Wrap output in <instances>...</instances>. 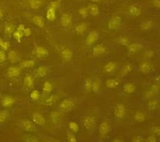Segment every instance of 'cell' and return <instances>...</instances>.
<instances>
[{
	"label": "cell",
	"instance_id": "6da1fadb",
	"mask_svg": "<svg viewBox=\"0 0 160 142\" xmlns=\"http://www.w3.org/2000/svg\"><path fill=\"white\" fill-rule=\"evenodd\" d=\"M74 106V102L72 98H65L61 101V103L58 106V110L62 112L69 111L72 110Z\"/></svg>",
	"mask_w": 160,
	"mask_h": 142
},
{
	"label": "cell",
	"instance_id": "7a4b0ae2",
	"mask_svg": "<svg viewBox=\"0 0 160 142\" xmlns=\"http://www.w3.org/2000/svg\"><path fill=\"white\" fill-rule=\"evenodd\" d=\"M99 37H100V35H99L98 32L96 30H94V31L90 32L88 33V35L87 36L86 40H85V44L87 46H92L99 40Z\"/></svg>",
	"mask_w": 160,
	"mask_h": 142
},
{
	"label": "cell",
	"instance_id": "3957f363",
	"mask_svg": "<svg viewBox=\"0 0 160 142\" xmlns=\"http://www.w3.org/2000/svg\"><path fill=\"white\" fill-rule=\"evenodd\" d=\"M121 23H122L121 18L118 16H114L109 19L108 28L110 30H117L119 28H121Z\"/></svg>",
	"mask_w": 160,
	"mask_h": 142
},
{
	"label": "cell",
	"instance_id": "277c9868",
	"mask_svg": "<svg viewBox=\"0 0 160 142\" xmlns=\"http://www.w3.org/2000/svg\"><path fill=\"white\" fill-rule=\"evenodd\" d=\"M81 123H82L84 129H86L88 130H91L94 126L95 120L94 118L92 117L91 116H86L81 119Z\"/></svg>",
	"mask_w": 160,
	"mask_h": 142
},
{
	"label": "cell",
	"instance_id": "5b68a950",
	"mask_svg": "<svg viewBox=\"0 0 160 142\" xmlns=\"http://www.w3.org/2000/svg\"><path fill=\"white\" fill-rule=\"evenodd\" d=\"M127 112V108L122 103H118L114 107V115L118 119H123L126 116Z\"/></svg>",
	"mask_w": 160,
	"mask_h": 142
},
{
	"label": "cell",
	"instance_id": "8992f818",
	"mask_svg": "<svg viewBox=\"0 0 160 142\" xmlns=\"http://www.w3.org/2000/svg\"><path fill=\"white\" fill-rule=\"evenodd\" d=\"M19 123L23 130L27 132H34L36 130V126H34V124L28 119H22Z\"/></svg>",
	"mask_w": 160,
	"mask_h": 142
},
{
	"label": "cell",
	"instance_id": "52a82bcc",
	"mask_svg": "<svg viewBox=\"0 0 160 142\" xmlns=\"http://www.w3.org/2000/svg\"><path fill=\"white\" fill-rule=\"evenodd\" d=\"M32 120L34 124H36L39 126H44L46 124V119L42 114L38 112H34L32 114Z\"/></svg>",
	"mask_w": 160,
	"mask_h": 142
},
{
	"label": "cell",
	"instance_id": "ba28073f",
	"mask_svg": "<svg viewBox=\"0 0 160 142\" xmlns=\"http://www.w3.org/2000/svg\"><path fill=\"white\" fill-rule=\"evenodd\" d=\"M109 130H110V123L109 121H103L98 128V135L101 137H104L105 135H108Z\"/></svg>",
	"mask_w": 160,
	"mask_h": 142
},
{
	"label": "cell",
	"instance_id": "9c48e42d",
	"mask_svg": "<svg viewBox=\"0 0 160 142\" xmlns=\"http://www.w3.org/2000/svg\"><path fill=\"white\" fill-rule=\"evenodd\" d=\"M72 20H73L72 15L68 13H64L60 17V25L63 28H68L71 24Z\"/></svg>",
	"mask_w": 160,
	"mask_h": 142
},
{
	"label": "cell",
	"instance_id": "30bf717a",
	"mask_svg": "<svg viewBox=\"0 0 160 142\" xmlns=\"http://www.w3.org/2000/svg\"><path fill=\"white\" fill-rule=\"evenodd\" d=\"M34 54L39 59H46L49 56V50L46 49L44 47H36L34 50Z\"/></svg>",
	"mask_w": 160,
	"mask_h": 142
},
{
	"label": "cell",
	"instance_id": "8fae6325",
	"mask_svg": "<svg viewBox=\"0 0 160 142\" xmlns=\"http://www.w3.org/2000/svg\"><path fill=\"white\" fill-rule=\"evenodd\" d=\"M21 73V68L19 67H10L7 71L8 78H15L18 77Z\"/></svg>",
	"mask_w": 160,
	"mask_h": 142
},
{
	"label": "cell",
	"instance_id": "7c38bea8",
	"mask_svg": "<svg viewBox=\"0 0 160 142\" xmlns=\"http://www.w3.org/2000/svg\"><path fill=\"white\" fill-rule=\"evenodd\" d=\"M60 54H61V57L65 61H69L73 56V52L72 49L68 48V47L63 48L60 51Z\"/></svg>",
	"mask_w": 160,
	"mask_h": 142
},
{
	"label": "cell",
	"instance_id": "4fadbf2b",
	"mask_svg": "<svg viewBox=\"0 0 160 142\" xmlns=\"http://www.w3.org/2000/svg\"><path fill=\"white\" fill-rule=\"evenodd\" d=\"M1 103H2V106L4 108H9L14 105L15 100L11 96H6L2 99Z\"/></svg>",
	"mask_w": 160,
	"mask_h": 142
},
{
	"label": "cell",
	"instance_id": "5bb4252c",
	"mask_svg": "<svg viewBox=\"0 0 160 142\" xmlns=\"http://www.w3.org/2000/svg\"><path fill=\"white\" fill-rule=\"evenodd\" d=\"M106 52V48L103 45H96L93 48V56L94 57H100Z\"/></svg>",
	"mask_w": 160,
	"mask_h": 142
},
{
	"label": "cell",
	"instance_id": "9a60e30c",
	"mask_svg": "<svg viewBox=\"0 0 160 142\" xmlns=\"http://www.w3.org/2000/svg\"><path fill=\"white\" fill-rule=\"evenodd\" d=\"M49 74V68L46 66H40L35 71V76L38 77L44 78Z\"/></svg>",
	"mask_w": 160,
	"mask_h": 142
},
{
	"label": "cell",
	"instance_id": "2e32d148",
	"mask_svg": "<svg viewBox=\"0 0 160 142\" xmlns=\"http://www.w3.org/2000/svg\"><path fill=\"white\" fill-rule=\"evenodd\" d=\"M32 22L37 26L38 28H40V29H43L45 25V21H44V18L42 16H39V15H35L32 18Z\"/></svg>",
	"mask_w": 160,
	"mask_h": 142
},
{
	"label": "cell",
	"instance_id": "e0dca14e",
	"mask_svg": "<svg viewBox=\"0 0 160 142\" xmlns=\"http://www.w3.org/2000/svg\"><path fill=\"white\" fill-rule=\"evenodd\" d=\"M129 13L133 18H137L141 15L142 10L141 7H139L137 5H130L129 7Z\"/></svg>",
	"mask_w": 160,
	"mask_h": 142
},
{
	"label": "cell",
	"instance_id": "ac0fdd59",
	"mask_svg": "<svg viewBox=\"0 0 160 142\" xmlns=\"http://www.w3.org/2000/svg\"><path fill=\"white\" fill-rule=\"evenodd\" d=\"M140 70H141V71H142L144 74L150 73L151 71H153V64L151 63L150 62H145V63H144L141 65Z\"/></svg>",
	"mask_w": 160,
	"mask_h": 142
},
{
	"label": "cell",
	"instance_id": "d6986e66",
	"mask_svg": "<svg viewBox=\"0 0 160 142\" xmlns=\"http://www.w3.org/2000/svg\"><path fill=\"white\" fill-rule=\"evenodd\" d=\"M133 119H134V121H136V122H138V123H143L146 120L145 114L142 111L138 110L133 114Z\"/></svg>",
	"mask_w": 160,
	"mask_h": 142
},
{
	"label": "cell",
	"instance_id": "ffe728a7",
	"mask_svg": "<svg viewBox=\"0 0 160 142\" xmlns=\"http://www.w3.org/2000/svg\"><path fill=\"white\" fill-rule=\"evenodd\" d=\"M23 85L26 88H32L34 85V79L32 75L30 74H28L24 77V79H23Z\"/></svg>",
	"mask_w": 160,
	"mask_h": 142
},
{
	"label": "cell",
	"instance_id": "44dd1931",
	"mask_svg": "<svg viewBox=\"0 0 160 142\" xmlns=\"http://www.w3.org/2000/svg\"><path fill=\"white\" fill-rule=\"evenodd\" d=\"M8 59L9 60L10 63H16L20 61V57L18 53L15 51H10L8 54Z\"/></svg>",
	"mask_w": 160,
	"mask_h": 142
},
{
	"label": "cell",
	"instance_id": "7402d4cb",
	"mask_svg": "<svg viewBox=\"0 0 160 142\" xmlns=\"http://www.w3.org/2000/svg\"><path fill=\"white\" fill-rule=\"evenodd\" d=\"M105 85L109 89H115L119 85V82L117 79L110 78L106 81Z\"/></svg>",
	"mask_w": 160,
	"mask_h": 142
},
{
	"label": "cell",
	"instance_id": "603a6c76",
	"mask_svg": "<svg viewBox=\"0 0 160 142\" xmlns=\"http://www.w3.org/2000/svg\"><path fill=\"white\" fill-rule=\"evenodd\" d=\"M46 18L49 22H53L56 19V10L49 7L47 12H46Z\"/></svg>",
	"mask_w": 160,
	"mask_h": 142
},
{
	"label": "cell",
	"instance_id": "cb8c5ba5",
	"mask_svg": "<svg viewBox=\"0 0 160 142\" xmlns=\"http://www.w3.org/2000/svg\"><path fill=\"white\" fill-rule=\"evenodd\" d=\"M141 49V45L138 43H133V44H129L128 46V52L130 55L137 53L139 50Z\"/></svg>",
	"mask_w": 160,
	"mask_h": 142
},
{
	"label": "cell",
	"instance_id": "d4e9b609",
	"mask_svg": "<svg viewBox=\"0 0 160 142\" xmlns=\"http://www.w3.org/2000/svg\"><path fill=\"white\" fill-rule=\"evenodd\" d=\"M83 89L85 93H90L92 90V80L90 78H87L84 80L83 85Z\"/></svg>",
	"mask_w": 160,
	"mask_h": 142
},
{
	"label": "cell",
	"instance_id": "484cf974",
	"mask_svg": "<svg viewBox=\"0 0 160 142\" xmlns=\"http://www.w3.org/2000/svg\"><path fill=\"white\" fill-rule=\"evenodd\" d=\"M124 91L128 94H133L136 91V86L133 83H131V82L125 83L124 85Z\"/></svg>",
	"mask_w": 160,
	"mask_h": 142
},
{
	"label": "cell",
	"instance_id": "4316f807",
	"mask_svg": "<svg viewBox=\"0 0 160 142\" xmlns=\"http://www.w3.org/2000/svg\"><path fill=\"white\" fill-rule=\"evenodd\" d=\"M117 68V64L114 62H109L103 67V70L105 72L111 73L113 71H114Z\"/></svg>",
	"mask_w": 160,
	"mask_h": 142
},
{
	"label": "cell",
	"instance_id": "83f0119b",
	"mask_svg": "<svg viewBox=\"0 0 160 142\" xmlns=\"http://www.w3.org/2000/svg\"><path fill=\"white\" fill-rule=\"evenodd\" d=\"M88 12H89V14L92 15V16H98L99 14V7H98V5L96 4H91L88 7Z\"/></svg>",
	"mask_w": 160,
	"mask_h": 142
},
{
	"label": "cell",
	"instance_id": "f1b7e54d",
	"mask_svg": "<svg viewBox=\"0 0 160 142\" xmlns=\"http://www.w3.org/2000/svg\"><path fill=\"white\" fill-rule=\"evenodd\" d=\"M34 65H35V61L34 60H25V61L22 62L18 67L20 68H31Z\"/></svg>",
	"mask_w": 160,
	"mask_h": 142
},
{
	"label": "cell",
	"instance_id": "f546056e",
	"mask_svg": "<svg viewBox=\"0 0 160 142\" xmlns=\"http://www.w3.org/2000/svg\"><path fill=\"white\" fill-rule=\"evenodd\" d=\"M153 22L151 20H147V21L143 22L140 24V29L144 31H147V30H150L151 29H153Z\"/></svg>",
	"mask_w": 160,
	"mask_h": 142
},
{
	"label": "cell",
	"instance_id": "4dcf8cb0",
	"mask_svg": "<svg viewBox=\"0 0 160 142\" xmlns=\"http://www.w3.org/2000/svg\"><path fill=\"white\" fill-rule=\"evenodd\" d=\"M159 85H153L151 86V88L149 89V91L146 93V96L147 97H151L154 96L156 93L159 92Z\"/></svg>",
	"mask_w": 160,
	"mask_h": 142
},
{
	"label": "cell",
	"instance_id": "1f68e13d",
	"mask_svg": "<svg viewBox=\"0 0 160 142\" xmlns=\"http://www.w3.org/2000/svg\"><path fill=\"white\" fill-rule=\"evenodd\" d=\"M43 1L42 0H30L29 1V6L33 9H38L42 7Z\"/></svg>",
	"mask_w": 160,
	"mask_h": 142
},
{
	"label": "cell",
	"instance_id": "d6a6232c",
	"mask_svg": "<svg viewBox=\"0 0 160 142\" xmlns=\"http://www.w3.org/2000/svg\"><path fill=\"white\" fill-rule=\"evenodd\" d=\"M52 91H53V85H52L51 82L49 81L44 82V85H43V92H44V94L49 95Z\"/></svg>",
	"mask_w": 160,
	"mask_h": 142
},
{
	"label": "cell",
	"instance_id": "836d02e7",
	"mask_svg": "<svg viewBox=\"0 0 160 142\" xmlns=\"http://www.w3.org/2000/svg\"><path fill=\"white\" fill-rule=\"evenodd\" d=\"M87 30V24L85 22H81L78 24L75 28V32L78 34H83Z\"/></svg>",
	"mask_w": 160,
	"mask_h": 142
},
{
	"label": "cell",
	"instance_id": "e575fe53",
	"mask_svg": "<svg viewBox=\"0 0 160 142\" xmlns=\"http://www.w3.org/2000/svg\"><path fill=\"white\" fill-rule=\"evenodd\" d=\"M132 71V65L129 63L124 64L121 69V75L124 77L126 75H128L129 73H130Z\"/></svg>",
	"mask_w": 160,
	"mask_h": 142
},
{
	"label": "cell",
	"instance_id": "d590c367",
	"mask_svg": "<svg viewBox=\"0 0 160 142\" xmlns=\"http://www.w3.org/2000/svg\"><path fill=\"white\" fill-rule=\"evenodd\" d=\"M100 87H101V85H100V82L98 79H94V81H92V90L95 93H99Z\"/></svg>",
	"mask_w": 160,
	"mask_h": 142
},
{
	"label": "cell",
	"instance_id": "8d00e7d4",
	"mask_svg": "<svg viewBox=\"0 0 160 142\" xmlns=\"http://www.w3.org/2000/svg\"><path fill=\"white\" fill-rule=\"evenodd\" d=\"M68 128H69V130H71L73 131V133H77L79 130V126L75 121H70L68 123Z\"/></svg>",
	"mask_w": 160,
	"mask_h": 142
},
{
	"label": "cell",
	"instance_id": "74e56055",
	"mask_svg": "<svg viewBox=\"0 0 160 142\" xmlns=\"http://www.w3.org/2000/svg\"><path fill=\"white\" fill-rule=\"evenodd\" d=\"M15 30V25L14 24H12V23H8L5 26V29H4V32L5 33L7 34H12Z\"/></svg>",
	"mask_w": 160,
	"mask_h": 142
},
{
	"label": "cell",
	"instance_id": "f35d334b",
	"mask_svg": "<svg viewBox=\"0 0 160 142\" xmlns=\"http://www.w3.org/2000/svg\"><path fill=\"white\" fill-rule=\"evenodd\" d=\"M8 116V112L6 110H1L0 111V123H3L7 120Z\"/></svg>",
	"mask_w": 160,
	"mask_h": 142
},
{
	"label": "cell",
	"instance_id": "ab89813d",
	"mask_svg": "<svg viewBox=\"0 0 160 142\" xmlns=\"http://www.w3.org/2000/svg\"><path fill=\"white\" fill-rule=\"evenodd\" d=\"M14 37L15 39L18 41V42H20L21 41V39H22L23 36V31H19V30H17L16 29V31L14 32Z\"/></svg>",
	"mask_w": 160,
	"mask_h": 142
},
{
	"label": "cell",
	"instance_id": "60d3db41",
	"mask_svg": "<svg viewBox=\"0 0 160 142\" xmlns=\"http://www.w3.org/2000/svg\"><path fill=\"white\" fill-rule=\"evenodd\" d=\"M30 98L33 101H38L40 98V92L38 90H34L30 93Z\"/></svg>",
	"mask_w": 160,
	"mask_h": 142
},
{
	"label": "cell",
	"instance_id": "b9f144b4",
	"mask_svg": "<svg viewBox=\"0 0 160 142\" xmlns=\"http://www.w3.org/2000/svg\"><path fill=\"white\" fill-rule=\"evenodd\" d=\"M118 43H120L121 45H123V46L128 47V46L129 45V40L128 37H124V36H121V37H119V38H118Z\"/></svg>",
	"mask_w": 160,
	"mask_h": 142
},
{
	"label": "cell",
	"instance_id": "7bdbcfd3",
	"mask_svg": "<svg viewBox=\"0 0 160 142\" xmlns=\"http://www.w3.org/2000/svg\"><path fill=\"white\" fill-rule=\"evenodd\" d=\"M157 101H155L154 100H151L148 102V105L147 107L148 108L149 111H154L156 109V107H157Z\"/></svg>",
	"mask_w": 160,
	"mask_h": 142
},
{
	"label": "cell",
	"instance_id": "ee69618b",
	"mask_svg": "<svg viewBox=\"0 0 160 142\" xmlns=\"http://www.w3.org/2000/svg\"><path fill=\"white\" fill-rule=\"evenodd\" d=\"M79 14L81 16H83V17H87L89 14V12H88V7H83L80 8L79 10Z\"/></svg>",
	"mask_w": 160,
	"mask_h": 142
},
{
	"label": "cell",
	"instance_id": "f6af8a7d",
	"mask_svg": "<svg viewBox=\"0 0 160 142\" xmlns=\"http://www.w3.org/2000/svg\"><path fill=\"white\" fill-rule=\"evenodd\" d=\"M67 141L68 142H78L77 141V138L75 137V135L72 134V133H69V132H68L67 133Z\"/></svg>",
	"mask_w": 160,
	"mask_h": 142
},
{
	"label": "cell",
	"instance_id": "bcb514c9",
	"mask_svg": "<svg viewBox=\"0 0 160 142\" xmlns=\"http://www.w3.org/2000/svg\"><path fill=\"white\" fill-rule=\"evenodd\" d=\"M151 131L153 132L155 135H160V126H154L153 127H151Z\"/></svg>",
	"mask_w": 160,
	"mask_h": 142
},
{
	"label": "cell",
	"instance_id": "7dc6e473",
	"mask_svg": "<svg viewBox=\"0 0 160 142\" xmlns=\"http://www.w3.org/2000/svg\"><path fill=\"white\" fill-rule=\"evenodd\" d=\"M59 4H60V2L59 1H53V2H51L49 5V7H51V8H53V9H57L58 7H59Z\"/></svg>",
	"mask_w": 160,
	"mask_h": 142
},
{
	"label": "cell",
	"instance_id": "c3c4849f",
	"mask_svg": "<svg viewBox=\"0 0 160 142\" xmlns=\"http://www.w3.org/2000/svg\"><path fill=\"white\" fill-rule=\"evenodd\" d=\"M144 55H145V57L147 59H150V58L154 57V52H153L152 50H148V51L145 52Z\"/></svg>",
	"mask_w": 160,
	"mask_h": 142
},
{
	"label": "cell",
	"instance_id": "681fc988",
	"mask_svg": "<svg viewBox=\"0 0 160 142\" xmlns=\"http://www.w3.org/2000/svg\"><path fill=\"white\" fill-rule=\"evenodd\" d=\"M7 59L6 53L4 52L3 50H0V63H3Z\"/></svg>",
	"mask_w": 160,
	"mask_h": 142
},
{
	"label": "cell",
	"instance_id": "f907efd6",
	"mask_svg": "<svg viewBox=\"0 0 160 142\" xmlns=\"http://www.w3.org/2000/svg\"><path fill=\"white\" fill-rule=\"evenodd\" d=\"M144 138L143 135H136L134 136V138L133 139V142H144Z\"/></svg>",
	"mask_w": 160,
	"mask_h": 142
},
{
	"label": "cell",
	"instance_id": "816d5d0a",
	"mask_svg": "<svg viewBox=\"0 0 160 142\" xmlns=\"http://www.w3.org/2000/svg\"><path fill=\"white\" fill-rule=\"evenodd\" d=\"M9 48H10V43L8 42V41H3V43L2 44V48L3 51H8V50L9 49Z\"/></svg>",
	"mask_w": 160,
	"mask_h": 142
},
{
	"label": "cell",
	"instance_id": "f5cc1de1",
	"mask_svg": "<svg viewBox=\"0 0 160 142\" xmlns=\"http://www.w3.org/2000/svg\"><path fill=\"white\" fill-rule=\"evenodd\" d=\"M31 29H29V28H27V29H25L23 30V35L25 36V37H29V36L31 35Z\"/></svg>",
	"mask_w": 160,
	"mask_h": 142
},
{
	"label": "cell",
	"instance_id": "db71d44e",
	"mask_svg": "<svg viewBox=\"0 0 160 142\" xmlns=\"http://www.w3.org/2000/svg\"><path fill=\"white\" fill-rule=\"evenodd\" d=\"M146 142H157V140H156V138H155L153 135H149V136L147 138Z\"/></svg>",
	"mask_w": 160,
	"mask_h": 142
},
{
	"label": "cell",
	"instance_id": "11a10c76",
	"mask_svg": "<svg viewBox=\"0 0 160 142\" xmlns=\"http://www.w3.org/2000/svg\"><path fill=\"white\" fill-rule=\"evenodd\" d=\"M153 5L157 8H160V0H153Z\"/></svg>",
	"mask_w": 160,
	"mask_h": 142
},
{
	"label": "cell",
	"instance_id": "9f6ffc18",
	"mask_svg": "<svg viewBox=\"0 0 160 142\" xmlns=\"http://www.w3.org/2000/svg\"><path fill=\"white\" fill-rule=\"evenodd\" d=\"M25 29V27H24V25L23 24H20V25H18V27L17 28V30H19V31H23Z\"/></svg>",
	"mask_w": 160,
	"mask_h": 142
},
{
	"label": "cell",
	"instance_id": "6f0895ef",
	"mask_svg": "<svg viewBox=\"0 0 160 142\" xmlns=\"http://www.w3.org/2000/svg\"><path fill=\"white\" fill-rule=\"evenodd\" d=\"M156 82L158 83V85H160V75H159V76L156 77Z\"/></svg>",
	"mask_w": 160,
	"mask_h": 142
},
{
	"label": "cell",
	"instance_id": "680465c9",
	"mask_svg": "<svg viewBox=\"0 0 160 142\" xmlns=\"http://www.w3.org/2000/svg\"><path fill=\"white\" fill-rule=\"evenodd\" d=\"M113 142H123L121 140H119V139H114Z\"/></svg>",
	"mask_w": 160,
	"mask_h": 142
},
{
	"label": "cell",
	"instance_id": "91938a15",
	"mask_svg": "<svg viewBox=\"0 0 160 142\" xmlns=\"http://www.w3.org/2000/svg\"><path fill=\"white\" fill-rule=\"evenodd\" d=\"M3 43V38H2V37H0V47H2Z\"/></svg>",
	"mask_w": 160,
	"mask_h": 142
},
{
	"label": "cell",
	"instance_id": "94428289",
	"mask_svg": "<svg viewBox=\"0 0 160 142\" xmlns=\"http://www.w3.org/2000/svg\"><path fill=\"white\" fill-rule=\"evenodd\" d=\"M3 18V13H2V11L0 10V18Z\"/></svg>",
	"mask_w": 160,
	"mask_h": 142
},
{
	"label": "cell",
	"instance_id": "6125c7cd",
	"mask_svg": "<svg viewBox=\"0 0 160 142\" xmlns=\"http://www.w3.org/2000/svg\"><path fill=\"white\" fill-rule=\"evenodd\" d=\"M92 2H98L99 0H91Z\"/></svg>",
	"mask_w": 160,
	"mask_h": 142
},
{
	"label": "cell",
	"instance_id": "be15d7a7",
	"mask_svg": "<svg viewBox=\"0 0 160 142\" xmlns=\"http://www.w3.org/2000/svg\"><path fill=\"white\" fill-rule=\"evenodd\" d=\"M53 142H59V141H53Z\"/></svg>",
	"mask_w": 160,
	"mask_h": 142
},
{
	"label": "cell",
	"instance_id": "e7e4bbea",
	"mask_svg": "<svg viewBox=\"0 0 160 142\" xmlns=\"http://www.w3.org/2000/svg\"><path fill=\"white\" fill-rule=\"evenodd\" d=\"M29 142H31V141H29Z\"/></svg>",
	"mask_w": 160,
	"mask_h": 142
}]
</instances>
